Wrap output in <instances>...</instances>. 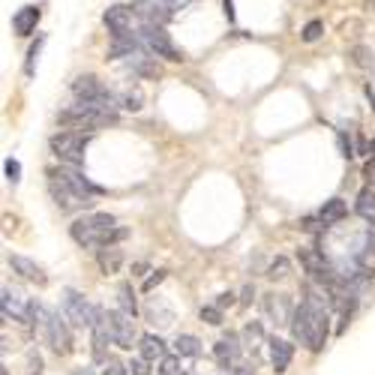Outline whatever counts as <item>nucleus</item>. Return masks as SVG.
<instances>
[{"label": "nucleus", "mask_w": 375, "mask_h": 375, "mask_svg": "<svg viewBox=\"0 0 375 375\" xmlns=\"http://www.w3.org/2000/svg\"><path fill=\"white\" fill-rule=\"evenodd\" d=\"M49 192L63 213H75L87 210L94 198L102 196V186L90 184L84 174L72 172V168H49Z\"/></svg>", "instance_id": "1"}, {"label": "nucleus", "mask_w": 375, "mask_h": 375, "mask_svg": "<svg viewBox=\"0 0 375 375\" xmlns=\"http://www.w3.org/2000/svg\"><path fill=\"white\" fill-rule=\"evenodd\" d=\"M327 315H331L327 310H318V306L300 300V306H294V315L288 324L291 336L310 351H322L327 345V331H331V318Z\"/></svg>", "instance_id": "2"}, {"label": "nucleus", "mask_w": 375, "mask_h": 375, "mask_svg": "<svg viewBox=\"0 0 375 375\" xmlns=\"http://www.w3.org/2000/svg\"><path fill=\"white\" fill-rule=\"evenodd\" d=\"M70 234L78 246H111L115 241H123L127 231L117 229L115 217L108 213H90V217H82L70 225Z\"/></svg>", "instance_id": "3"}, {"label": "nucleus", "mask_w": 375, "mask_h": 375, "mask_svg": "<svg viewBox=\"0 0 375 375\" xmlns=\"http://www.w3.org/2000/svg\"><path fill=\"white\" fill-rule=\"evenodd\" d=\"M30 324L39 327V336H42L54 351H58V355H70V351H72V333H70V327H66V322H61V315L51 312L49 306L33 303V318H30Z\"/></svg>", "instance_id": "4"}, {"label": "nucleus", "mask_w": 375, "mask_h": 375, "mask_svg": "<svg viewBox=\"0 0 375 375\" xmlns=\"http://www.w3.org/2000/svg\"><path fill=\"white\" fill-rule=\"evenodd\" d=\"M61 123L78 127V129H99V127H108V123H117V111H106V108H96L90 102L78 99L72 108L61 111Z\"/></svg>", "instance_id": "5"}, {"label": "nucleus", "mask_w": 375, "mask_h": 375, "mask_svg": "<svg viewBox=\"0 0 375 375\" xmlns=\"http://www.w3.org/2000/svg\"><path fill=\"white\" fill-rule=\"evenodd\" d=\"M51 153L61 159L66 165H84V151L90 144V132H82V129H63L58 135H51Z\"/></svg>", "instance_id": "6"}, {"label": "nucleus", "mask_w": 375, "mask_h": 375, "mask_svg": "<svg viewBox=\"0 0 375 375\" xmlns=\"http://www.w3.org/2000/svg\"><path fill=\"white\" fill-rule=\"evenodd\" d=\"M139 37H141L144 49L151 54H156V58H165V61H174V63L184 61V51H180L172 42V37L165 33V25H141Z\"/></svg>", "instance_id": "7"}, {"label": "nucleus", "mask_w": 375, "mask_h": 375, "mask_svg": "<svg viewBox=\"0 0 375 375\" xmlns=\"http://www.w3.org/2000/svg\"><path fill=\"white\" fill-rule=\"evenodd\" d=\"M72 94L82 99V102H90L96 108H106V111H117V99L111 96V90L99 82L96 75H78L72 82Z\"/></svg>", "instance_id": "8"}, {"label": "nucleus", "mask_w": 375, "mask_h": 375, "mask_svg": "<svg viewBox=\"0 0 375 375\" xmlns=\"http://www.w3.org/2000/svg\"><path fill=\"white\" fill-rule=\"evenodd\" d=\"M298 258H300L303 270H306V274H310L315 282H322V286H327V288H331L333 282H339V279H336V270H333V261L327 258L324 253H318V249H312V246H300V249H298Z\"/></svg>", "instance_id": "9"}, {"label": "nucleus", "mask_w": 375, "mask_h": 375, "mask_svg": "<svg viewBox=\"0 0 375 375\" xmlns=\"http://www.w3.org/2000/svg\"><path fill=\"white\" fill-rule=\"evenodd\" d=\"M96 310H99V306H94L84 294H78L75 288L63 291V315H66V322H72L78 327H94Z\"/></svg>", "instance_id": "10"}, {"label": "nucleus", "mask_w": 375, "mask_h": 375, "mask_svg": "<svg viewBox=\"0 0 375 375\" xmlns=\"http://www.w3.org/2000/svg\"><path fill=\"white\" fill-rule=\"evenodd\" d=\"M0 306H4V322H25L30 324L33 318V303L15 288H4V298H0Z\"/></svg>", "instance_id": "11"}, {"label": "nucleus", "mask_w": 375, "mask_h": 375, "mask_svg": "<svg viewBox=\"0 0 375 375\" xmlns=\"http://www.w3.org/2000/svg\"><path fill=\"white\" fill-rule=\"evenodd\" d=\"M108 322H111V333H115V345L123 348V351H132V345H135V322H132V315L123 312V310H111Z\"/></svg>", "instance_id": "12"}, {"label": "nucleus", "mask_w": 375, "mask_h": 375, "mask_svg": "<svg viewBox=\"0 0 375 375\" xmlns=\"http://www.w3.org/2000/svg\"><path fill=\"white\" fill-rule=\"evenodd\" d=\"M261 306H265V315H267V322H270V324H277V327L291 324L294 306H291V300L286 298V294L270 291V294H265V300H261Z\"/></svg>", "instance_id": "13"}, {"label": "nucleus", "mask_w": 375, "mask_h": 375, "mask_svg": "<svg viewBox=\"0 0 375 375\" xmlns=\"http://www.w3.org/2000/svg\"><path fill=\"white\" fill-rule=\"evenodd\" d=\"M132 9L129 6H108L106 9V15H102V21H106V27L111 30V39H117V37H129L132 33Z\"/></svg>", "instance_id": "14"}, {"label": "nucleus", "mask_w": 375, "mask_h": 375, "mask_svg": "<svg viewBox=\"0 0 375 375\" xmlns=\"http://www.w3.org/2000/svg\"><path fill=\"white\" fill-rule=\"evenodd\" d=\"M144 318L153 327H159V331H165V327L174 324V310L168 306L165 298H151V300H147V306H144Z\"/></svg>", "instance_id": "15"}, {"label": "nucleus", "mask_w": 375, "mask_h": 375, "mask_svg": "<svg viewBox=\"0 0 375 375\" xmlns=\"http://www.w3.org/2000/svg\"><path fill=\"white\" fill-rule=\"evenodd\" d=\"M90 331H94V355L102 360V357H106L108 343H115V333H111V322H108L106 310H96V322H94Z\"/></svg>", "instance_id": "16"}, {"label": "nucleus", "mask_w": 375, "mask_h": 375, "mask_svg": "<svg viewBox=\"0 0 375 375\" xmlns=\"http://www.w3.org/2000/svg\"><path fill=\"white\" fill-rule=\"evenodd\" d=\"M213 357L222 369H231L237 360H241V343H237V333H225L217 345H213Z\"/></svg>", "instance_id": "17"}, {"label": "nucleus", "mask_w": 375, "mask_h": 375, "mask_svg": "<svg viewBox=\"0 0 375 375\" xmlns=\"http://www.w3.org/2000/svg\"><path fill=\"white\" fill-rule=\"evenodd\" d=\"M9 267H13L21 279H30V282H37V286H45V282H49V277L42 274V267L37 261H30L25 255H9Z\"/></svg>", "instance_id": "18"}, {"label": "nucleus", "mask_w": 375, "mask_h": 375, "mask_svg": "<svg viewBox=\"0 0 375 375\" xmlns=\"http://www.w3.org/2000/svg\"><path fill=\"white\" fill-rule=\"evenodd\" d=\"M39 18H42V9L39 6H21L18 13L13 15V30L18 33V37H30V33L37 30Z\"/></svg>", "instance_id": "19"}, {"label": "nucleus", "mask_w": 375, "mask_h": 375, "mask_svg": "<svg viewBox=\"0 0 375 375\" xmlns=\"http://www.w3.org/2000/svg\"><path fill=\"white\" fill-rule=\"evenodd\" d=\"M270 363H274V372L277 375H282L288 369V363H291V357H294V345L291 343H286V339H270Z\"/></svg>", "instance_id": "20"}, {"label": "nucleus", "mask_w": 375, "mask_h": 375, "mask_svg": "<svg viewBox=\"0 0 375 375\" xmlns=\"http://www.w3.org/2000/svg\"><path fill=\"white\" fill-rule=\"evenodd\" d=\"M348 217V204L343 198H331V201H324V208L318 210V220H322L324 229H331V225L336 222H343Z\"/></svg>", "instance_id": "21"}, {"label": "nucleus", "mask_w": 375, "mask_h": 375, "mask_svg": "<svg viewBox=\"0 0 375 375\" xmlns=\"http://www.w3.org/2000/svg\"><path fill=\"white\" fill-rule=\"evenodd\" d=\"M96 261H99L102 274H117L120 265H123V253H120V249H115V246H102Z\"/></svg>", "instance_id": "22"}, {"label": "nucleus", "mask_w": 375, "mask_h": 375, "mask_svg": "<svg viewBox=\"0 0 375 375\" xmlns=\"http://www.w3.org/2000/svg\"><path fill=\"white\" fill-rule=\"evenodd\" d=\"M139 348H141V357H147V360H163L165 357V343L156 333H144Z\"/></svg>", "instance_id": "23"}, {"label": "nucleus", "mask_w": 375, "mask_h": 375, "mask_svg": "<svg viewBox=\"0 0 375 375\" xmlns=\"http://www.w3.org/2000/svg\"><path fill=\"white\" fill-rule=\"evenodd\" d=\"M357 213L367 222H375V189L372 186L357 192Z\"/></svg>", "instance_id": "24"}, {"label": "nucleus", "mask_w": 375, "mask_h": 375, "mask_svg": "<svg viewBox=\"0 0 375 375\" xmlns=\"http://www.w3.org/2000/svg\"><path fill=\"white\" fill-rule=\"evenodd\" d=\"M174 351H177L180 357H198L201 355V343L192 333H180L174 339Z\"/></svg>", "instance_id": "25"}, {"label": "nucleus", "mask_w": 375, "mask_h": 375, "mask_svg": "<svg viewBox=\"0 0 375 375\" xmlns=\"http://www.w3.org/2000/svg\"><path fill=\"white\" fill-rule=\"evenodd\" d=\"M117 300H120L123 312H129L132 318L139 315V303H135V291H132L129 282H120V286H117Z\"/></svg>", "instance_id": "26"}, {"label": "nucleus", "mask_w": 375, "mask_h": 375, "mask_svg": "<svg viewBox=\"0 0 375 375\" xmlns=\"http://www.w3.org/2000/svg\"><path fill=\"white\" fill-rule=\"evenodd\" d=\"M129 66H132V70L139 72L141 78H156V75H159V63H153L151 58H141V54H132Z\"/></svg>", "instance_id": "27"}, {"label": "nucleus", "mask_w": 375, "mask_h": 375, "mask_svg": "<svg viewBox=\"0 0 375 375\" xmlns=\"http://www.w3.org/2000/svg\"><path fill=\"white\" fill-rule=\"evenodd\" d=\"M243 343H246V348H258L261 343H265V331H261L258 322H249L243 327Z\"/></svg>", "instance_id": "28"}, {"label": "nucleus", "mask_w": 375, "mask_h": 375, "mask_svg": "<svg viewBox=\"0 0 375 375\" xmlns=\"http://www.w3.org/2000/svg\"><path fill=\"white\" fill-rule=\"evenodd\" d=\"M159 375H180V355H165L159 360Z\"/></svg>", "instance_id": "29"}, {"label": "nucleus", "mask_w": 375, "mask_h": 375, "mask_svg": "<svg viewBox=\"0 0 375 375\" xmlns=\"http://www.w3.org/2000/svg\"><path fill=\"white\" fill-rule=\"evenodd\" d=\"M42 42H45V39L39 37L37 42L30 45V51H27V63H25V72H27V75H33V72H37V58H39V49H42Z\"/></svg>", "instance_id": "30"}, {"label": "nucleus", "mask_w": 375, "mask_h": 375, "mask_svg": "<svg viewBox=\"0 0 375 375\" xmlns=\"http://www.w3.org/2000/svg\"><path fill=\"white\" fill-rule=\"evenodd\" d=\"M201 322L220 327L222 324V310H220V306H201Z\"/></svg>", "instance_id": "31"}, {"label": "nucleus", "mask_w": 375, "mask_h": 375, "mask_svg": "<svg viewBox=\"0 0 375 375\" xmlns=\"http://www.w3.org/2000/svg\"><path fill=\"white\" fill-rule=\"evenodd\" d=\"M102 375H132V372H129V363H120V360H115V357H108Z\"/></svg>", "instance_id": "32"}, {"label": "nucleus", "mask_w": 375, "mask_h": 375, "mask_svg": "<svg viewBox=\"0 0 375 375\" xmlns=\"http://www.w3.org/2000/svg\"><path fill=\"white\" fill-rule=\"evenodd\" d=\"M120 106L127 111H139L141 108V94H139V90H127V94L120 96Z\"/></svg>", "instance_id": "33"}, {"label": "nucleus", "mask_w": 375, "mask_h": 375, "mask_svg": "<svg viewBox=\"0 0 375 375\" xmlns=\"http://www.w3.org/2000/svg\"><path fill=\"white\" fill-rule=\"evenodd\" d=\"M322 33H324V25H322V21H310V25L300 30V37H303V42H315L318 37H322Z\"/></svg>", "instance_id": "34"}, {"label": "nucleus", "mask_w": 375, "mask_h": 375, "mask_svg": "<svg viewBox=\"0 0 375 375\" xmlns=\"http://www.w3.org/2000/svg\"><path fill=\"white\" fill-rule=\"evenodd\" d=\"M4 172H6V180H9V184H18V180H21V163L9 156L6 163H4Z\"/></svg>", "instance_id": "35"}, {"label": "nucleus", "mask_w": 375, "mask_h": 375, "mask_svg": "<svg viewBox=\"0 0 375 375\" xmlns=\"http://www.w3.org/2000/svg\"><path fill=\"white\" fill-rule=\"evenodd\" d=\"M267 277H270V279H286V277H288V261H286V258H277L274 265L267 267Z\"/></svg>", "instance_id": "36"}, {"label": "nucleus", "mask_w": 375, "mask_h": 375, "mask_svg": "<svg viewBox=\"0 0 375 375\" xmlns=\"http://www.w3.org/2000/svg\"><path fill=\"white\" fill-rule=\"evenodd\" d=\"M351 58H355L357 66H372L375 51H369V49H355V51H351Z\"/></svg>", "instance_id": "37"}, {"label": "nucleus", "mask_w": 375, "mask_h": 375, "mask_svg": "<svg viewBox=\"0 0 375 375\" xmlns=\"http://www.w3.org/2000/svg\"><path fill=\"white\" fill-rule=\"evenodd\" d=\"M27 375H42V357L37 355V351L27 355Z\"/></svg>", "instance_id": "38"}, {"label": "nucleus", "mask_w": 375, "mask_h": 375, "mask_svg": "<svg viewBox=\"0 0 375 375\" xmlns=\"http://www.w3.org/2000/svg\"><path fill=\"white\" fill-rule=\"evenodd\" d=\"M129 372H132V375H151L147 357H135V360H129Z\"/></svg>", "instance_id": "39"}, {"label": "nucleus", "mask_w": 375, "mask_h": 375, "mask_svg": "<svg viewBox=\"0 0 375 375\" xmlns=\"http://www.w3.org/2000/svg\"><path fill=\"white\" fill-rule=\"evenodd\" d=\"M229 375H255V367L253 363H234L229 369Z\"/></svg>", "instance_id": "40"}, {"label": "nucleus", "mask_w": 375, "mask_h": 375, "mask_svg": "<svg viewBox=\"0 0 375 375\" xmlns=\"http://www.w3.org/2000/svg\"><path fill=\"white\" fill-rule=\"evenodd\" d=\"M163 279H165V270H156V274H153L151 279L144 282V291H153V288H156V286H159V282H163Z\"/></svg>", "instance_id": "41"}, {"label": "nucleus", "mask_w": 375, "mask_h": 375, "mask_svg": "<svg viewBox=\"0 0 375 375\" xmlns=\"http://www.w3.org/2000/svg\"><path fill=\"white\" fill-rule=\"evenodd\" d=\"M217 306H220V310H225V306H234V291H222L217 298Z\"/></svg>", "instance_id": "42"}, {"label": "nucleus", "mask_w": 375, "mask_h": 375, "mask_svg": "<svg viewBox=\"0 0 375 375\" xmlns=\"http://www.w3.org/2000/svg\"><path fill=\"white\" fill-rule=\"evenodd\" d=\"M253 294H255V288H253V286H246V288H243L241 303H243V306H246V303H253Z\"/></svg>", "instance_id": "43"}, {"label": "nucleus", "mask_w": 375, "mask_h": 375, "mask_svg": "<svg viewBox=\"0 0 375 375\" xmlns=\"http://www.w3.org/2000/svg\"><path fill=\"white\" fill-rule=\"evenodd\" d=\"M225 18L234 21V4H231V0H225Z\"/></svg>", "instance_id": "44"}, {"label": "nucleus", "mask_w": 375, "mask_h": 375, "mask_svg": "<svg viewBox=\"0 0 375 375\" xmlns=\"http://www.w3.org/2000/svg\"><path fill=\"white\" fill-rule=\"evenodd\" d=\"M367 241H369V249H375V222L369 225V234H367Z\"/></svg>", "instance_id": "45"}, {"label": "nucleus", "mask_w": 375, "mask_h": 375, "mask_svg": "<svg viewBox=\"0 0 375 375\" xmlns=\"http://www.w3.org/2000/svg\"><path fill=\"white\" fill-rule=\"evenodd\" d=\"M75 375H94V369H90V367H78Z\"/></svg>", "instance_id": "46"}, {"label": "nucleus", "mask_w": 375, "mask_h": 375, "mask_svg": "<svg viewBox=\"0 0 375 375\" xmlns=\"http://www.w3.org/2000/svg\"><path fill=\"white\" fill-rule=\"evenodd\" d=\"M369 96H372V108H375V90H369Z\"/></svg>", "instance_id": "47"}, {"label": "nucleus", "mask_w": 375, "mask_h": 375, "mask_svg": "<svg viewBox=\"0 0 375 375\" xmlns=\"http://www.w3.org/2000/svg\"><path fill=\"white\" fill-rule=\"evenodd\" d=\"M369 70H372V78H375V61H372V66H369Z\"/></svg>", "instance_id": "48"}, {"label": "nucleus", "mask_w": 375, "mask_h": 375, "mask_svg": "<svg viewBox=\"0 0 375 375\" xmlns=\"http://www.w3.org/2000/svg\"><path fill=\"white\" fill-rule=\"evenodd\" d=\"M180 375H184V372H180Z\"/></svg>", "instance_id": "49"}]
</instances>
